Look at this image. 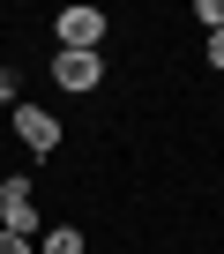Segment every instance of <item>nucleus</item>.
<instances>
[{"label":"nucleus","instance_id":"obj_2","mask_svg":"<svg viewBox=\"0 0 224 254\" xmlns=\"http://www.w3.org/2000/svg\"><path fill=\"white\" fill-rule=\"evenodd\" d=\"M105 45V15L97 8H60V53H97Z\"/></svg>","mask_w":224,"mask_h":254},{"label":"nucleus","instance_id":"obj_3","mask_svg":"<svg viewBox=\"0 0 224 254\" xmlns=\"http://www.w3.org/2000/svg\"><path fill=\"white\" fill-rule=\"evenodd\" d=\"M15 135H23V150L53 157V150H60V120H53L45 105H15Z\"/></svg>","mask_w":224,"mask_h":254},{"label":"nucleus","instance_id":"obj_7","mask_svg":"<svg viewBox=\"0 0 224 254\" xmlns=\"http://www.w3.org/2000/svg\"><path fill=\"white\" fill-rule=\"evenodd\" d=\"M194 15H202V23H209V38H217V30H224V0H194Z\"/></svg>","mask_w":224,"mask_h":254},{"label":"nucleus","instance_id":"obj_1","mask_svg":"<svg viewBox=\"0 0 224 254\" xmlns=\"http://www.w3.org/2000/svg\"><path fill=\"white\" fill-rule=\"evenodd\" d=\"M0 232H15V239L38 232V202H30V180H23V172L0 180Z\"/></svg>","mask_w":224,"mask_h":254},{"label":"nucleus","instance_id":"obj_6","mask_svg":"<svg viewBox=\"0 0 224 254\" xmlns=\"http://www.w3.org/2000/svg\"><path fill=\"white\" fill-rule=\"evenodd\" d=\"M0 105H8V112L23 105V75H15V67H0Z\"/></svg>","mask_w":224,"mask_h":254},{"label":"nucleus","instance_id":"obj_4","mask_svg":"<svg viewBox=\"0 0 224 254\" xmlns=\"http://www.w3.org/2000/svg\"><path fill=\"white\" fill-rule=\"evenodd\" d=\"M53 82H60V90H97V82H105V60H97V53H60V45H53Z\"/></svg>","mask_w":224,"mask_h":254},{"label":"nucleus","instance_id":"obj_5","mask_svg":"<svg viewBox=\"0 0 224 254\" xmlns=\"http://www.w3.org/2000/svg\"><path fill=\"white\" fill-rule=\"evenodd\" d=\"M38 254H82V232H75V224H53V232L38 239Z\"/></svg>","mask_w":224,"mask_h":254},{"label":"nucleus","instance_id":"obj_8","mask_svg":"<svg viewBox=\"0 0 224 254\" xmlns=\"http://www.w3.org/2000/svg\"><path fill=\"white\" fill-rule=\"evenodd\" d=\"M0 254H38L30 239H15V232H0Z\"/></svg>","mask_w":224,"mask_h":254},{"label":"nucleus","instance_id":"obj_9","mask_svg":"<svg viewBox=\"0 0 224 254\" xmlns=\"http://www.w3.org/2000/svg\"><path fill=\"white\" fill-rule=\"evenodd\" d=\"M209 67H224V30H217V38H209Z\"/></svg>","mask_w":224,"mask_h":254}]
</instances>
